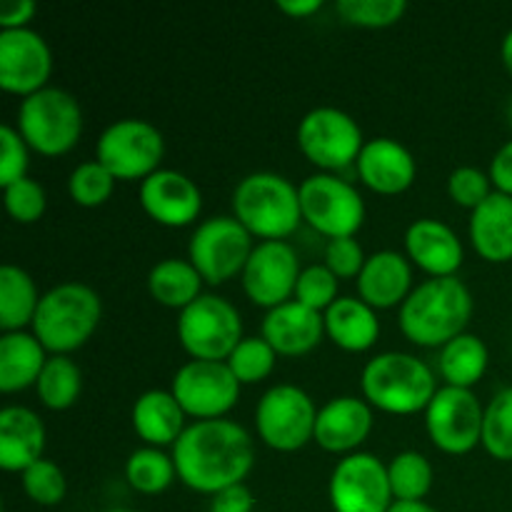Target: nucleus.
Segmentation results:
<instances>
[{"mask_svg":"<svg viewBox=\"0 0 512 512\" xmlns=\"http://www.w3.org/2000/svg\"><path fill=\"white\" fill-rule=\"evenodd\" d=\"M180 483L213 498L230 485L245 483L255 463L248 430L230 418L193 420L173 445Z\"/></svg>","mask_w":512,"mask_h":512,"instance_id":"nucleus-1","label":"nucleus"},{"mask_svg":"<svg viewBox=\"0 0 512 512\" xmlns=\"http://www.w3.org/2000/svg\"><path fill=\"white\" fill-rule=\"evenodd\" d=\"M475 300L458 275L428 278L410 290L400 305L398 325L405 338L420 348H443L465 333L473 318Z\"/></svg>","mask_w":512,"mask_h":512,"instance_id":"nucleus-2","label":"nucleus"},{"mask_svg":"<svg viewBox=\"0 0 512 512\" xmlns=\"http://www.w3.org/2000/svg\"><path fill=\"white\" fill-rule=\"evenodd\" d=\"M103 320L98 290L80 280H63L40 298L30 330L50 355H70L83 348Z\"/></svg>","mask_w":512,"mask_h":512,"instance_id":"nucleus-3","label":"nucleus"},{"mask_svg":"<svg viewBox=\"0 0 512 512\" xmlns=\"http://www.w3.org/2000/svg\"><path fill=\"white\" fill-rule=\"evenodd\" d=\"M363 398L390 415H413L430 405L438 393V380L430 365L403 350L373 355L360 373Z\"/></svg>","mask_w":512,"mask_h":512,"instance_id":"nucleus-4","label":"nucleus"},{"mask_svg":"<svg viewBox=\"0 0 512 512\" xmlns=\"http://www.w3.org/2000/svg\"><path fill=\"white\" fill-rule=\"evenodd\" d=\"M233 215L260 240H285L303 223L300 188L273 170L243 175L233 188Z\"/></svg>","mask_w":512,"mask_h":512,"instance_id":"nucleus-5","label":"nucleus"},{"mask_svg":"<svg viewBox=\"0 0 512 512\" xmlns=\"http://www.w3.org/2000/svg\"><path fill=\"white\" fill-rule=\"evenodd\" d=\"M18 133L40 155H63L83 135V108L70 90L48 85L20 100Z\"/></svg>","mask_w":512,"mask_h":512,"instance_id":"nucleus-6","label":"nucleus"},{"mask_svg":"<svg viewBox=\"0 0 512 512\" xmlns=\"http://www.w3.org/2000/svg\"><path fill=\"white\" fill-rule=\"evenodd\" d=\"M243 338L240 310L223 295L203 293L178 315V340L193 360H228Z\"/></svg>","mask_w":512,"mask_h":512,"instance_id":"nucleus-7","label":"nucleus"},{"mask_svg":"<svg viewBox=\"0 0 512 512\" xmlns=\"http://www.w3.org/2000/svg\"><path fill=\"white\" fill-rule=\"evenodd\" d=\"M298 148L320 173L350 168L363 150L365 138L358 120L335 105H318L300 118Z\"/></svg>","mask_w":512,"mask_h":512,"instance_id":"nucleus-8","label":"nucleus"},{"mask_svg":"<svg viewBox=\"0 0 512 512\" xmlns=\"http://www.w3.org/2000/svg\"><path fill=\"white\" fill-rule=\"evenodd\" d=\"M255 243L235 215H210L195 225L188 240V260L208 285H220L243 273Z\"/></svg>","mask_w":512,"mask_h":512,"instance_id":"nucleus-9","label":"nucleus"},{"mask_svg":"<svg viewBox=\"0 0 512 512\" xmlns=\"http://www.w3.org/2000/svg\"><path fill=\"white\" fill-rule=\"evenodd\" d=\"M318 405L300 385H270L255 405V430L268 448L295 453L315 438Z\"/></svg>","mask_w":512,"mask_h":512,"instance_id":"nucleus-10","label":"nucleus"},{"mask_svg":"<svg viewBox=\"0 0 512 512\" xmlns=\"http://www.w3.org/2000/svg\"><path fill=\"white\" fill-rule=\"evenodd\" d=\"M303 220L328 240L355 235L365 223V200L338 173H313L298 185Z\"/></svg>","mask_w":512,"mask_h":512,"instance_id":"nucleus-11","label":"nucleus"},{"mask_svg":"<svg viewBox=\"0 0 512 512\" xmlns=\"http://www.w3.org/2000/svg\"><path fill=\"white\" fill-rule=\"evenodd\" d=\"M163 155V133L158 125L143 118L113 120L95 140V160L118 180H145L160 170Z\"/></svg>","mask_w":512,"mask_h":512,"instance_id":"nucleus-12","label":"nucleus"},{"mask_svg":"<svg viewBox=\"0 0 512 512\" xmlns=\"http://www.w3.org/2000/svg\"><path fill=\"white\" fill-rule=\"evenodd\" d=\"M485 405L470 388L440 385L425 408V430L438 450L465 455L483 443Z\"/></svg>","mask_w":512,"mask_h":512,"instance_id":"nucleus-13","label":"nucleus"},{"mask_svg":"<svg viewBox=\"0 0 512 512\" xmlns=\"http://www.w3.org/2000/svg\"><path fill=\"white\" fill-rule=\"evenodd\" d=\"M333 512H388L395 503L388 478V463L373 453L343 455L328 480Z\"/></svg>","mask_w":512,"mask_h":512,"instance_id":"nucleus-14","label":"nucleus"},{"mask_svg":"<svg viewBox=\"0 0 512 512\" xmlns=\"http://www.w3.org/2000/svg\"><path fill=\"white\" fill-rule=\"evenodd\" d=\"M240 380L225 360H188L180 365L170 383V393L188 418H225L240 398Z\"/></svg>","mask_w":512,"mask_h":512,"instance_id":"nucleus-15","label":"nucleus"},{"mask_svg":"<svg viewBox=\"0 0 512 512\" xmlns=\"http://www.w3.org/2000/svg\"><path fill=\"white\" fill-rule=\"evenodd\" d=\"M300 270L298 250L288 240H260L240 273V283L250 303L270 310L293 300Z\"/></svg>","mask_w":512,"mask_h":512,"instance_id":"nucleus-16","label":"nucleus"},{"mask_svg":"<svg viewBox=\"0 0 512 512\" xmlns=\"http://www.w3.org/2000/svg\"><path fill=\"white\" fill-rule=\"evenodd\" d=\"M50 73L53 50L38 30H0V88L5 93L28 98L48 88Z\"/></svg>","mask_w":512,"mask_h":512,"instance_id":"nucleus-17","label":"nucleus"},{"mask_svg":"<svg viewBox=\"0 0 512 512\" xmlns=\"http://www.w3.org/2000/svg\"><path fill=\"white\" fill-rule=\"evenodd\" d=\"M140 208L165 228H185L198 220L203 193L190 175L175 168H160L140 180Z\"/></svg>","mask_w":512,"mask_h":512,"instance_id":"nucleus-18","label":"nucleus"},{"mask_svg":"<svg viewBox=\"0 0 512 512\" xmlns=\"http://www.w3.org/2000/svg\"><path fill=\"white\" fill-rule=\"evenodd\" d=\"M373 430V405L358 395H335L318 408L315 443L328 453H358Z\"/></svg>","mask_w":512,"mask_h":512,"instance_id":"nucleus-19","label":"nucleus"},{"mask_svg":"<svg viewBox=\"0 0 512 512\" xmlns=\"http://www.w3.org/2000/svg\"><path fill=\"white\" fill-rule=\"evenodd\" d=\"M355 170H358V178L375 193L400 195L415 183L418 163L400 140L378 135V138L365 140L355 160Z\"/></svg>","mask_w":512,"mask_h":512,"instance_id":"nucleus-20","label":"nucleus"},{"mask_svg":"<svg viewBox=\"0 0 512 512\" xmlns=\"http://www.w3.org/2000/svg\"><path fill=\"white\" fill-rule=\"evenodd\" d=\"M405 255L430 278L455 275L463 265L465 248L448 223L438 218H418L405 228Z\"/></svg>","mask_w":512,"mask_h":512,"instance_id":"nucleus-21","label":"nucleus"},{"mask_svg":"<svg viewBox=\"0 0 512 512\" xmlns=\"http://www.w3.org/2000/svg\"><path fill=\"white\" fill-rule=\"evenodd\" d=\"M260 335L275 348V353L285 358H298L310 353L325 335L323 313L310 310L298 300H288L283 305L265 310Z\"/></svg>","mask_w":512,"mask_h":512,"instance_id":"nucleus-22","label":"nucleus"},{"mask_svg":"<svg viewBox=\"0 0 512 512\" xmlns=\"http://www.w3.org/2000/svg\"><path fill=\"white\" fill-rule=\"evenodd\" d=\"M358 298H363L370 308L388 310L403 305L413 285V265L400 250H375L368 255L363 270L355 278Z\"/></svg>","mask_w":512,"mask_h":512,"instance_id":"nucleus-23","label":"nucleus"},{"mask_svg":"<svg viewBox=\"0 0 512 512\" xmlns=\"http://www.w3.org/2000/svg\"><path fill=\"white\" fill-rule=\"evenodd\" d=\"M45 423L25 405H5L0 410V468L5 473H23L43 458Z\"/></svg>","mask_w":512,"mask_h":512,"instance_id":"nucleus-24","label":"nucleus"},{"mask_svg":"<svg viewBox=\"0 0 512 512\" xmlns=\"http://www.w3.org/2000/svg\"><path fill=\"white\" fill-rule=\"evenodd\" d=\"M468 235L475 253L488 263L512 260V195L493 190L470 213Z\"/></svg>","mask_w":512,"mask_h":512,"instance_id":"nucleus-25","label":"nucleus"},{"mask_svg":"<svg viewBox=\"0 0 512 512\" xmlns=\"http://www.w3.org/2000/svg\"><path fill=\"white\" fill-rule=\"evenodd\" d=\"M130 423L135 435L153 448L175 445V440L188 428V415L180 408L170 390H145L130 408Z\"/></svg>","mask_w":512,"mask_h":512,"instance_id":"nucleus-26","label":"nucleus"},{"mask_svg":"<svg viewBox=\"0 0 512 512\" xmlns=\"http://www.w3.org/2000/svg\"><path fill=\"white\" fill-rule=\"evenodd\" d=\"M325 335L338 348L348 353H363L370 350L380 338L378 310L370 308L363 298L340 295L333 305L323 313Z\"/></svg>","mask_w":512,"mask_h":512,"instance_id":"nucleus-27","label":"nucleus"},{"mask_svg":"<svg viewBox=\"0 0 512 512\" xmlns=\"http://www.w3.org/2000/svg\"><path fill=\"white\" fill-rule=\"evenodd\" d=\"M48 358V350L35 338L33 330L3 333L0 335V390L18 393L35 385Z\"/></svg>","mask_w":512,"mask_h":512,"instance_id":"nucleus-28","label":"nucleus"},{"mask_svg":"<svg viewBox=\"0 0 512 512\" xmlns=\"http://www.w3.org/2000/svg\"><path fill=\"white\" fill-rule=\"evenodd\" d=\"M203 275L188 258H163L150 268L148 290L155 303L185 310L203 295Z\"/></svg>","mask_w":512,"mask_h":512,"instance_id":"nucleus-29","label":"nucleus"},{"mask_svg":"<svg viewBox=\"0 0 512 512\" xmlns=\"http://www.w3.org/2000/svg\"><path fill=\"white\" fill-rule=\"evenodd\" d=\"M40 298L33 275L15 263L0 268V330L15 333L33 325Z\"/></svg>","mask_w":512,"mask_h":512,"instance_id":"nucleus-30","label":"nucleus"},{"mask_svg":"<svg viewBox=\"0 0 512 512\" xmlns=\"http://www.w3.org/2000/svg\"><path fill=\"white\" fill-rule=\"evenodd\" d=\"M490 365V350L485 340L475 333H460L450 343L440 348L438 368L443 375L445 385L455 388H470L485 375Z\"/></svg>","mask_w":512,"mask_h":512,"instance_id":"nucleus-31","label":"nucleus"},{"mask_svg":"<svg viewBox=\"0 0 512 512\" xmlns=\"http://www.w3.org/2000/svg\"><path fill=\"white\" fill-rule=\"evenodd\" d=\"M83 390V370L70 355H50L35 383L40 403L50 410H68L78 403Z\"/></svg>","mask_w":512,"mask_h":512,"instance_id":"nucleus-32","label":"nucleus"},{"mask_svg":"<svg viewBox=\"0 0 512 512\" xmlns=\"http://www.w3.org/2000/svg\"><path fill=\"white\" fill-rule=\"evenodd\" d=\"M175 478H178L175 460L163 448L145 445V448L133 450L125 460V480L140 495L165 493Z\"/></svg>","mask_w":512,"mask_h":512,"instance_id":"nucleus-33","label":"nucleus"},{"mask_svg":"<svg viewBox=\"0 0 512 512\" xmlns=\"http://www.w3.org/2000/svg\"><path fill=\"white\" fill-rule=\"evenodd\" d=\"M388 478L395 500L418 503V500L428 498L430 488H433L435 470L430 460L418 450H400L398 455L390 458Z\"/></svg>","mask_w":512,"mask_h":512,"instance_id":"nucleus-34","label":"nucleus"},{"mask_svg":"<svg viewBox=\"0 0 512 512\" xmlns=\"http://www.w3.org/2000/svg\"><path fill=\"white\" fill-rule=\"evenodd\" d=\"M115 183L118 178L100 160H83L68 175L70 200L80 208H100L113 195Z\"/></svg>","mask_w":512,"mask_h":512,"instance_id":"nucleus-35","label":"nucleus"},{"mask_svg":"<svg viewBox=\"0 0 512 512\" xmlns=\"http://www.w3.org/2000/svg\"><path fill=\"white\" fill-rule=\"evenodd\" d=\"M483 445L495 460H512V385L498 390L485 405Z\"/></svg>","mask_w":512,"mask_h":512,"instance_id":"nucleus-36","label":"nucleus"},{"mask_svg":"<svg viewBox=\"0 0 512 512\" xmlns=\"http://www.w3.org/2000/svg\"><path fill=\"white\" fill-rule=\"evenodd\" d=\"M275 360H278V353L263 335H245L225 363L240 380V385H255L273 373Z\"/></svg>","mask_w":512,"mask_h":512,"instance_id":"nucleus-37","label":"nucleus"},{"mask_svg":"<svg viewBox=\"0 0 512 512\" xmlns=\"http://www.w3.org/2000/svg\"><path fill=\"white\" fill-rule=\"evenodd\" d=\"M20 485H23L25 495L40 508H55L68 495V478H65L63 468L48 458H40L38 463L23 470Z\"/></svg>","mask_w":512,"mask_h":512,"instance_id":"nucleus-38","label":"nucleus"},{"mask_svg":"<svg viewBox=\"0 0 512 512\" xmlns=\"http://www.w3.org/2000/svg\"><path fill=\"white\" fill-rule=\"evenodd\" d=\"M340 18L358 28H390L408 13L405 0H338Z\"/></svg>","mask_w":512,"mask_h":512,"instance_id":"nucleus-39","label":"nucleus"},{"mask_svg":"<svg viewBox=\"0 0 512 512\" xmlns=\"http://www.w3.org/2000/svg\"><path fill=\"white\" fill-rule=\"evenodd\" d=\"M340 278L328 268L325 263H313L305 265L300 270L298 285H295L293 298L298 303L308 305L310 310H318V313H325L335 300L340 298Z\"/></svg>","mask_w":512,"mask_h":512,"instance_id":"nucleus-40","label":"nucleus"},{"mask_svg":"<svg viewBox=\"0 0 512 512\" xmlns=\"http://www.w3.org/2000/svg\"><path fill=\"white\" fill-rule=\"evenodd\" d=\"M3 203L15 223L28 225L43 218L45 208H48V195H45V188L38 180L25 175V178L15 180V183L5 185Z\"/></svg>","mask_w":512,"mask_h":512,"instance_id":"nucleus-41","label":"nucleus"},{"mask_svg":"<svg viewBox=\"0 0 512 512\" xmlns=\"http://www.w3.org/2000/svg\"><path fill=\"white\" fill-rule=\"evenodd\" d=\"M493 180H490L488 170H480L475 165H458L453 173L448 175V195L458 208H465L473 213L488 195L493 193Z\"/></svg>","mask_w":512,"mask_h":512,"instance_id":"nucleus-42","label":"nucleus"},{"mask_svg":"<svg viewBox=\"0 0 512 512\" xmlns=\"http://www.w3.org/2000/svg\"><path fill=\"white\" fill-rule=\"evenodd\" d=\"M30 168V145L15 125L0 128V185H10L25 178Z\"/></svg>","mask_w":512,"mask_h":512,"instance_id":"nucleus-43","label":"nucleus"},{"mask_svg":"<svg viewBox=\"0 0 512 512\" xmlns=\"http://www.w3.org/2000/svg\"><path fill=\"white\" fill-rule=\"evenodd\" d=\"M365 260H368V255H365L363 245L355 240V235H348V238H333L325 243L323 263L328 265L338 278H358Z\"/></svg>","mask_w":512,"mask_h":512,"instance_id":"nucleus-44","label":"nucleus"},{"mask_svg":"<svg viewBox=\"0 0 512 512\" xmlns=\"http://www.w3.org/2000/svg\"><path fill=\"white\" fill-rule=\"evenodd\" d=\"M255 510V495L245 483L230 485V488L220 490L210 500V512H253Z\"/></svg>","mask_w":512,"mask_h":512,"instance_id":"nucleus-45","label":"nucleus"},{"mask_svg":"<svg viewBox=\"0 0 512 512\" xmlns=\"http://www.w3.org/2000/svg\"><path fill=\"white\" fill-rule=\"evenodd\" d=\"M488 175L490 180H493L495 190L512 195V138L505 140V143L495 150L493 160H490Z\"/></svg>","mask_w":512,"mask_h":512,"instance_id":"nucleus-46","label":"nucleus"},{"mask_svg":"<svg viewBox=\"0 0 512 512\" xmlns=\"http://www.w3.org/2000/svg\"><path fill=\"white\" fill-rule=\"evenodd\" d=\"M35 13H38V5L33 0H5L0 5V30L28 28Z\"/></svg>","mask_w":512,"mask_h":512,"instance_id":"nucleus-47","label":"nucleus"},{"mask_svg":"<svg viewBox=\"0 0 512 512\" xmlns=\"http://www.w3.org/2000/svg\"><path fill=\"white\" fill-rule=\"evenodd\" d=\"M275 8L285 15H293V18H308L323 8V0H278Z\"/></svg>","mask_w":512,"mask_h":512,"instance_id":"nucleus-48","label":"nucleus"},{"mask_svg":"<svg viewBox=\"0 0 512 512\" xmlns=\"http://www.w3.org/2000/svg\"><path fill=\"white\" fill-rule=\"evenodd\" d=\"M388 512H438V510H435L430 503H425V500H418V503H405V500H395V503L390 505Z\"/></svg>","mask_w":512,"mask_h":512,"instance_id":"nucleus-49","label":"nucleus"},{"mask_svg":"<svg viewBox=\"0 0 512 512\" xmlns=\"http://www.w3.org/2000/svg\"><path fill=\"white\" fill-rule=\"evenodd\" d=\"M500 58H503L505 70L512 75V28L505 33L503 43H500Z\"/></svg>","mask_w":512,"mask_h":512,"instance_id":"nucleus-50","label":"nucleus"},{"mask_svg":"<svg viewBox=\"0 0 512 512\" xmlns=\"http://www.w3.org/2000/svg\"><path fill=\"white\" fill-rule=\"evenodd\" d=\"M105 512H138V510H130V508H110V510H105Z\"/></svg>","mask_w":512,"mask_h":512,"instance_id":"nucleus-51","label":"nucleus"},{"mask_svg":"<svg viewBox=\"0 0 512 512\" xmlns=\"http://www.w3.org/2000/svg\"><path fill=\"white\" fill-rule=\"evenodd\" d=\"M508 120H510V125H512V98H510V103H508Z\"/></svg>","mask_w":512,"mask_h":512,"instance_id":"nucleus-52","label":"nucleus"}]
</instances>
